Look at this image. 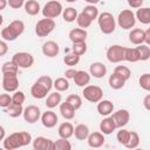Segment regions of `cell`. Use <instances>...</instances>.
<instances>
[{
	"label": "cell",
	"instance_id": "6da1fadb",
	"mask_svg": "<svg viewBox=\"0 0 150 150\" xmlns=\"http://www.w3.org/2000/svg\"><path fill=\"white\" fill-rule=\"evenodd\" d=\"M32 135L27 131H16L13 132L11 135H8L4 141H2V145L6 150H15L22 146L28 145L29 143H32Z\"/></svg>",
	"mask_w": 150,
	"mask_h": 150
},
{
	"label": "cell",
	"instance_id": "7a4b0ae2",
	"mask_svg": "<svg viewBox=\"0 0 150 150\" xmlns=\"http://www.w3.org/2000/svg\"><path fill=\"white\" fill-rule=\"evenodd\" d=\"M53 87H54V81L52 80V77L48 75H42L32 86L30 94L34 98L41 100V98L47 97V94H49Z\"/></svg>",
	"mask_w": 150,
	"mask_h": 150
},
{
	"label": "cell",
	"instance_id": "3957f363",
	"mask_svg": "<svg viewBox=\"0 0 150 150\" xmlns=\"http://www.w3.org/2000/svg\"><path fill=\"white\" fill-rule=\"evenodd\" d=\"M25 30V23L21 20H14L1 29V39L5 41H14Z\"/></svg>",
	"mask_w": 150,
	"mask_h": 150
},
{
	"label": "cell",
	"instance_id": "277c9868",
	"mask_svg": "<svg viewBox=\"0 0 150 150\" xmlns=\"http://www.w3.org/2000/svg\"><path fill=\"white\" fill-rule=\"evenodd\" d=\"M97 22H98V27L101 29V32L103 34H111L114 33L115 28H116V21L115 18L112 16L111 13L109 12H103L98 15L97 18Z\"/></svg>",
	"mask_w": 150,
	"mask_h": 150
},
{
	"label": "cell",
	"instance_id": "5b68a950",
	"mask_svg": "<svg viewBox=\"0 0 150 150\" xmlns=\"http://www.w3.org/2000/svg\"><path fill=\"white\" fill-rule=\"evenodd\" d=\"M55 29V21L54 19H41L35 25V34L39 38H46L48 36L53 30Z\"/></svg>",
	"mask_w": 150,
	"mask_h": 150
},
{
	"label": "cell",
	"instance_id": "8992f818",
	"mask_svg": "<svg viewBox=\"0 0 150 150\" xmlns=\"http://www.w3.org/2000/svg\"><path fill=\"white\" fill-rule=\"evenodd\" d=\"M117 23L123 29H131L136 23V15L131 9H123L118 13Z\"/></svg>",
	"mask_w": 150,
	"mask_h": 150
},
{
	"label": "cell",
	"instance_id": "52a82bcc",
	"mask_svg": "<svg viewBox=\"0 0 150 150\" xmlns=\"http://www.w3.org/2000/svg\"><path fill=\"white\" fill-rule=\"evenodd\" d=\"M82 94H83V97L91 103H98L103 97L102 88L98 86H93V84H88L83 87Z\"/></svg>",
	"mask_w": 150,
	"mask_h": 150
},
{
	"label": "cell",
	"instance_id": "ba28073f",
	"mask_svg": "<svg viewBox=\"0 0 150 150\" xmlns=\"http://www.w3.org/2000/svg\"><path fill=\"white\" fill-rule=\"evenodd\" d=\"M63 12V8H62V5L61 2L56 1V0H50L48 1L43 8H42V14L45 18H48V19H55L57 16H60Z\"/></svg>",
	"mask_w": 150,
	"mask_h": 150
},
{
	"label": "cell",
	"instance_id": "9c48e42d",
	"mask_svg": "<svg viewBox=\"0 0 150 150\" xmlns=\"http://www.w3.org/2000/svg\"><path fill=\"white\" fill-rule=\"evenodd\" d=\"M125 47L121 45H112L107 49V59L111 63H120L124 61Z\"/></svg>",
	"mask_w": 150,
	"mask_h": 150
},
{
	"label": "cell",
	"instance_id": "30bf717a",
	"mask_svg": "<svg viewBox=\"0 0 150 150\" xmlns=\"http://www.w3.org/2000/svg\"><path fill=\"white\" fill-rule=\"evenodd\" d=\"M12 61L19 68L27 69V68H30L33 66V63H34V56L30 53H27V52H19V53H15L13 55Z\"/></svg>",
	"mask_w": 150,
	"mask_h": 150
},
{
	"label": "cell",
	"instance_id": "8fae6325",
	"mask_svg": "<svg viewBox=\"0 0 150 150\" xmlns=\"http://www.w3.org/2000/svg\"><path fill=\"white\" fill-rule=\"evenodd\" d=\"M2 88L8 93L16 91L19 88L18 74H2Z\"/></svg>",
	"mask_w": 150,
	"mask_h": 150
},
{
	"label": "cell",
	"instance_id": "7c38bea8",
	"mask_svg": "<svg viewBox=\"0 0 150 150\" xmlns=\"http://www.w3.org/2000/svg\"><path fill=\"white\" fill-rule=\"evenodd\" d=\"M23 120L29 123V124H33L35 122H38L40 118H41V110L38 105H34V104H30L28 107H26L23 109Z\"/></svg>",
	"mask_w": 150,
	"mask_h": 150
},
{
	"label": "cell",
	"instance_id": "4fadbf2b",
	"mask_svg": "<svg viewBox=\"0 0 150 150\" xmlns=\"http://www.w3.org/2000/svg\"><path fill=\"white\" fill-rule=\"evenodd\" d=\"M112 118L115 120L117 128H123L128 124L130 120V112L127 109H118L117 111L112 114Z\"/></svg>",
	"mask_w": 150,
	"mask_h": 150
},
{
	"label": "cell",
	"instance_id": "5bb4252c",
	"mask_svg": "<svg viewBox=\"0 0 150 150\" xmlns=\"http://www.w3.org/2000/svg\"><path fill=\"white\" fill-rule=\"evenodd\" d=\"M32 144L35 150H53L54 149V142L43 136H39L34 138Z\"/></svg>",
	"mask_w": 150,
	"mask_h": 150
},
{
	"label": "cell",
	"instance_id": "9a60e30c",
	"mask_svg": "<svg viewBox=\"0 0 150 150\" xmlns=\"http://www.w3.org/2000/svg\"><path fill=\"white\" fill-rule=\"evenodd\" d=\"M59 52H60V47L55 41L49 40L42 45V54L47 57H50V59L55 57V56H57Z\"/></svg>",
	"mask_w": 150,
	"mask_h": 150
},
{
	"label": "cell",
	"instance_id": "2e32d148",
	"mask_svg": "<svg viewBox=\"0 0 150 150\" xmlns=\"http://www.w3.org/2000/svg\"><path fill=\"white\" fill-rule=\"evenodd\" d=\"M41 123L45 128H54L57 123V115L53 110H47L41 115Z\"/></svg>",
	"mask_w": 150,
	"mask_h": 150
},
{
	"label": "cell",
	"instance_id": "e0dca14e",
	"mask_svg": "<svg viewBox=\"0 0 150 150\" xmlns=\"http://www.w3.org/2000/svg\"><path fill=\"white\" fill-rule=\"evenodd\" d=\"M87 142H88V145L90 148H101L105 142L104 134L101 132V131L91 132V134H89V136L87 138Z\"/></svg>",
	"mask_w": 150,
	"mask_h": 150
},
{
	"label": "cell",
	"instance_id": "ac0fdd59",
	"mask_svg": "<svg viewBox=\"0 0 150 150\" xmlns=\"http://www.w3.org/2000/svg\"><path fill=\"white\" fill-rule=\"evenodd\" d=\"M115 129H117V127L112 116H107L100 123V131L103 132L104 135H110L112 131H115Z\"/></svg>",
	"mask_w": 150,
	"mask_h": 150
},
{
	"label": "cell",
	"instance_id": "d6986e66",
	"mask_svg": "<svg viewBox=\"0 0 150 150\" xmlns=\"http://www.w3.org/2000/svg\"><path fill=\"white\" fill-rule=\"evenodd\" d=\"M89 73L95 79H102L107 74V67L102 62H94L89 67Z\"/></svg>",
	"mask_w": 150,
	"mask_h": 150
},
{
	"label": "cell",
	"instance_id": "ffe728a7",
	"mask_svg": "<svg viewBox=\"0 0 150 150\" xmlns=\"http://www.w3.org/2000/svg\"><path fill=\"white\" fill-rule=\"evenodd\" d=\"M87 35H88V33H87V30L83 29V28H73V29L69 32V34H68L69 40H70L73 43L86 41Z\"/></svg>",
	"mask_w": 150,
	"mask_h": 150
},
{
	"label": "cell",
	"instance_id": "44dd1931",
	"mask_svg": "<svg viewBox=\"0 0 150 150\" xmlns=\"http://www.w3.org/2000/svg\"><path fill=\"white\" fill-rule=\"evenodd\" d=\"M129 40L131 43L138 46V45H142L145 40V30L141 29V28H135V29H131L130 33H129Z\"/></svg>",
	"mask_w": 150,
	"mask_h": 150
},
{
	"label": "cell",
	"instance_id": "7402d4cb",
	"mask_svg": "<svg viewBox=\"0 0 150 150\" xmlns=\"http://www.w3.org/2000/svg\"><path fill=\"white\" fill-rule=\"evenodd\" d=\"M90 73H87L84 70H77L73 80L77 87H86L90 82Z\"/></svg>",
	"mask_w": 150,
	"mask_h": 150
},
{
	"label": "cell",
	"instance_id": "603a6c76",
	"mask_svg": "<svg viewBox=\"0 0 150 150\" xmlns=\"http://www.w3.org/2000/svg\"><path fill=\"white\" fill-rule=\"evenodd\" d=\"M97 111L102 116H109L114 111V104L109 100H101L97 103Z\"/></svg>",
	"mask_w": 150,
	"mask_h": 150
},
{
	"label": "cell",
	"instance_id": "cb8c5ba5",
	"mask_svg": "<svg viewBox=\"0 0 150 150\" xmlns=\"http://www.w3.org/2000/svg\"><path fill=\"white\" fill-rule=\"evenodd\" d=\"M61 101H62V96H61L60 91L55 90L54 93H50L47 96V98H46V107L49 108V109L56 108L57 105L61 104Z\"/></svg>",
	"mask_w": 150,
	"mask_h": 150
},
{
	"label": "cell",
	"instance_id": "d4e9b609",
	"mask_svg": "<svg viewBox=\"0 0 150 150\" xmlns=\"http://www.w3.org/2000/svg\"><path fill=\"white\" fill-rule=\"evenodd\" d=\"M74 127L70 122H63L59 125V129H57V132H59V136L60 137H63V138H70L73 135H74Z\"/></svg>",
	"mask_w": 150,
	"mask_h": 150
},
{
	"label": "cell",
	"instance_id": "484cf974",
	"mask_svg": "<svg viewBox=\"0 0 150 150\" xmlns=\"http://www.w3.org/2000/svg\"><path fill=\"white\" fill-rule=\"evenodd\" d=\"M136 19L143 23V25H149L150 23V7H139L137 8V12L135 13Z\"/></svg>",
	"mask_w": 150,
	"mask_h": 150
},
{
	"label": "cell",
	"instance_id": "4316f807",
	"mask_svg": "<svg viewBox=\"0 0 150 150\" xmlns=\"http://www.w3.org/2000/svg\"><path fill=\"white\" fill-rule=\"evenodd\" d=\"M108 82H109L110 88H112V89H115V90H118V89H121V88L124 87V84H125L127 81H125L122 76H120L118 74L112 73V74L109 76Z\"/></svg>",
	"mask_w": 150,
	"mask_h": 150
},
{
	"label": "cell",
	"instance_id": "83f0119b",
	"mask_svg": "<svg viewBox=\"0 0 150 150\" xmlns=\"http://www.w3.org/2000/svg\"><path fill=\"white\" fill-rule=\"evenodd\" d=\"M25 12L28 14V15H36L40 13L41 11V7H40V4L36 1V0H27L25 2Z\"/></svg>",
	"mask_w": 150,
	"mask_h": 150
},
{
	"label": "cell",
	"instance_id": "f1b7e54d",
	"mask_svg": "<svg viewBox=\"0 0 150 150\" xmlns=\"http://www.w3.org/2000/svg\"><path fill=\"white\" fill-rule=\"evenodd\" d=\"M75 111L76 110L66 101L60 104V112L64 120H73L75 116Z\"/></svg>",
	"mask_w": 150,
	"mask_h": 150
},
{
	"label": "cell",
	"instance_id": "f546056e",
	"mask_svg": "<svg viewBox=\"0 0 150 150\" xmlns=\"http://www.w3.org/2000/svg\"><path fill=\"white\" fill-rule=\"evenodd\" d=\"M89 128H88V125H86V124H77L76 127H75V129H74V135H75V138L76 139H79V141H84V139H87L88 138V136H89Z\"/></svg>",
	"mask_w": 150,
	"mask_h": 150
},
{
	"label": "cell",
	"instance_id": "4dcf8cb0",
	"mask_svg": "<svg viewBox=\"0 0 150 150\" xmlns=\"http://www.w3.org/2000/svg\"><path fill=\"white\" fill-rule=\"evenodd\" d=\"M6 112L8 114L9 117H13V118H16L19 116H21L23 114V108H22V104H15L12 102V104L6 108Z\"/></svg>",
	"mask_w": 150,
	"mask_h": 150
},
{
	"label": "cell",
	"instance_id": "1f68e13d",
	"mask_svg": "<svg viewBox=\"0 0 150 150\" xmlns=\"http://www.w3.org/2000/svg\"><path fill=\"white\" fill-rule=\"evenodd\" d=\"M124 61L128 62H137L139 60V53L137 48H127L125 47V53H124Z\"/></svg>",
	"mask_w": 150,
	"mask_h": 150
},
{
	"label": "cell",
	"instance_id": "d6a6232c",
	"mask_svg": "<svg viewBox=\"0 0 150 150\" xmlns=\"http://www.w3.org/2000/svg\"><path fill=\"white\" fill-rule=\"evenodd\" d=\"M77 11L74 8V7H67L66 9H63L62 12V18L66 22H73L77 19Z\"/></svg>",
	"mask_w": 150,
	"mask_h": 150
},
{
	"label": "cell",
	"instance_id": "836d02e7",
	"mask_svg": "<svg viewBox=\"0 0 150 150\" xmlns=\"http://www.w3.org/2000/svg\"><path fill=\"white\" fill-rule=\"evenodd\" d=\"M54 88L55 90L62 93V91H66L69 89V81L67 77H57L55 81H54Z\"/></svg>",
	"mask_w": 150,
	"mask_h": 150
},
{
	"label": "cell",
	"instance_id": "e575fe53",
	"mask_svg": "<svg viewBox=\"0 0 150 150\" xmlns=\"http://www.w3.org/2000/svg\"><path fill=\"white\" fill-rule=\"evenodd\" d=\"M66 102H68L75 110H77V109H80L82 107V98H81V96H79L76 94L68 95L67 98H66Z\"/></svg>",
	"mask_w": 150,
	"mask_h": 150
},
{
	"label": "cell",
	"instance_id": "d590c367",
	"mask_svg": "<svg viewBox=\"0 0 150 150\" xmlns=\"http://www.w3.org/2000/svg\"><path fill=\"white\" fill-rule=\"evenodd\" d=\"M76 22H77V25H79V27H80V28H83V29H86V28L90 27V25H91L93 20H91L89 16H87V15H86L83 12H81V13L77 15Z\"/></svg>",
	"mask_w": 150,
	"mask_h": 150
},
{
	"label": "cell",
	"instance_id": "8d00e7d4",
	"mask_svg": "<svg viewBox=\"0 0 150 150\" xmlns=\"http://www.w3.org/2000/svg\"><path fill=\"white\" fill-rule=\"evenodd\" d=\"M116 138L120 144L122 145H127V143L129 142V138H130V131L127 130V129H123V128H120V130L117 131V135H116Z\"/></svg>",
	"mask_w": 150,
	"mask_h": 150
},
{
	"label": "cell",
	"instance_id": "74e56055",
	"mask_svg": "<svg viewBox=\"0 0 150 150\" xmlns=\"http://www.w3.org/2000/svg\"><path fill=\"white\" fill-rule=\"evenodd\" d=\"M70 149H71V144L69 143L68 138L60 137L59 139H56L54 142V149L53 150H70Z\"/></svg>",
	"mask_w": 150,
	"mask_h": 150
},
{
	"label": "cell",
	"instance_id": "f35d334b",
	"mask_svg": "<svg viewBox=\"0 0 150 150\" xmlns=\"http://www.w3.org/2000/svg\"><path fill=\"white\" fill-rule=\"evenodd\" d=\"M18 70H19V67L12 60L5 62L2 64V67H1L2 74H18Z\"/></svg>",
	"mask_w": 150,
	"mask_h": 150
},
{
	"label": "cell",
	"instance_id": "ab89813d",
	"mask_svg": "<svg viewBox=\"0 0 150 150\" xmlns=\"http://www.w3.org/2000/svg\"><path fill=\"white\" fill-rule=\"evenodd\" d=\"M82 12H83L87 16H89L93 21H94L95 19H97L98 15H100L98 9H97V7H96L95 5H88V6H86V7L82 9Z\"/></svg>",
	"mask_w": 150,
	"mask_h": 150
},
{
	"label": "cell",
	"instance_id": "60d3db41",
	"mask_svg": "<svg viewBox=\"0 0 150 150\" xmlns=\"http://www.w3.org/2000/svg\"><path fill=\"white\" fill-rule=\"evenodd\" d=\"M138 49V53H139V60L141 61H146L150 59V47L148 45H138L136 47Z\"/></svg>",
	"mask_w": 150,
	"mask_h": 150
},
{
	"label": "cell",
	"instance_id": "b9f144b4",
	"mask_svg": "<svg viewBox=\"0 0 150 150\" xmlns=\"http://www.w3.org/2000/svg\"><path fill=\"white\" fill-rule=\"evenodd\" d=\"M139 135L136 132V131H130V138H129V142L127 143L125 148L128 149H135L139 145Z\"/></svg>",
	"mask_w": 150,
	"mask_h": 150
},
{
	"label": "cell",
	"instance_id": "7bdbcfd3",
	"mask_svg": "<svg viewBox=\"0 0 150 150\" xmlns=\"http://www.w3.org/2000/svg\"><path fill=\"white\" fill-rule=\"evenodd\" d=\"M114 73H116L120 76H122L125 81H128L130 79V76H131V71L127 66H116L115 69H114Z\"/></svg>",
	"mask_w": 150,
	"mask_h": 150
},
{
	"label": "cell",
	"instance_id": "ee69618b",
	"mask_svg": "<svg viewBox=\"0 0 150 150\" xmlns=\"http://www.w3.org/2000/svg\"><path fill=\"white\" fill-rule=\"evenodd\" d=\"M63 62L67 64V66H70V67H73V66H76L79 62H80V56L77 55V54H75V53H69V54H67L64 57H63Z\"/></svg>",
	"mask_w": 150,
	"mask_h": 150
},
{
	"label": "cell",
	"instance_id": "f6af8a7d",
	"mask_svg": "<svg viewBox=\"0 0 150 150\" xmlns=\"http://www.w3.org/2000/svg\"><path fill=\"white\" fill-rule=\"evenodd\" d=\"M71 52L77 54L79 56L83 55L86 52H87V43L86 41L83 42H76V43H73V47H71Z\"/></svg>",
	"mask_w": 150,
	"mask_h": 150
},
{
	"label": "cell",
	"instance_id": "bcb514c9",
	"mask_svg": "<svg viewBox=\"0 0 150 150\" xmlns=\"http://www.w3.org/2000/svg\"><path fill=\"white\" fill-rule=\"evenodd\" d=\"M138 83L141 86L142 89L146 90L150 93V74L149 73H145V74H142L139 80H138Z\"/></svg>",
	"mask_w": 150,
	"mask_h": 150
},
{
	"label": "cell",
	"instance_id": "7dc6e473",
	"mask_svg": "<svg viewBox=\"0 0 150 150\" xmlns=\"http://www.w3.org/2000/svg\"><path fill=\"white\" fill-rule=\"evenodd\" d=\"M26 100V96H25V93L21 91V90H16L14 91V94L12 95V102L15 103V104H22Z\"/></svg>",
	"mask_w": 150,
	"mask_h": 150
},
{
	"label": "cell",
	"instance_id": "c3c4849f",
	"mask_svg": "<svg viewBox=\"0 0 150 150\" xmlns=\"http://www.w3.org/2000/svg\"><path fill=\"white\" fill-rule=\"evenodd\" d=\"M12 104V96L8 94H1L0 95V107L6 109Z\"/></svg>",
	"mask_w": 150,
	"mask_h": 150
},
{
	"label": "cell",
	"instance_id": "681fc988",
	"mask_svg": "<svg viewBox=\"0 0 150 150\" xmlns=\"http://www.w3.org/2000/svg\"><path fill=\"white\" fill-rule=\"evenodd\" d=\"M8 1V5H9V7L11 8H13V9H19V8H21L22 6H25V0H7Z\"/></svg>",
	"mask_w": 150,
	"mask_h": 150
},
{
	"label": "cell",
	"instance_id": "f907efd6",
	"mask_svg": "<svg viewBox=\"0 0 150 150\" xmlns=\"http://www.w3.org/2000/svg\"><path fill=\"white\" fill-rule=\"evenodd\" d=\"M131 8H139L143 5V0H127Z\"/></svg>",
	"mask_w": 150,
	"mask_h": 150
},
{
	"label": "cell",
	"instance_id": "816d5d0a",
	"mask_svg": "<svg viewBox=\"0 0 150 150\" xmlns=\"http://www.w3.org/2000/svg\"><path fill=\"white\" fill-rule=\"evenodd\" d=\"M8 50V46H7V42L5 40H1L0 41V56H4Z\"/></svg>",
	"mask_w": 150,
	"mask_h": 150
},
{
	"label": "cell",
	"instance_id": "f5cc1de1",
	"mask_svg": "<svg viewBox=\"0 0 150 150\" xmlns=\"http://www.w3.org/2000/svg\"><path fill=\"white\" fill-rule=\"evenodd\" d=\"M76 69H74V68H69V69H67L66 71H64V76L69 80V79H74V76H75V74H76Z\"/></svg>",
	"mask_w": 150,
	"mask_h": 150
},
{
	"label": "cell",
	"instance_id": "db71d44e",
	"mask_svg": "<svg viewBox=\"0 0 150 150\" xmlns=\"http://www.w3.org/2000/svg\"><path fill=\"white\" fill-rule=\"evenodd\" d=\"M143 105H144V108H145L146 110L150 111V94H148V95L143 98Z\"/></svg>",
	"mask_w": 150,
	"mask_h": 150
},
{
	"label": "cell",
	"instance_id": "11a10c76",
	"mask_svg": "<svg viewBox=\"0 0 150 150\" xmlns=\"http://www.w3.org/2000/svg\"><path fill=\"white\" fill-rule=\"evenodd\" d=\"M144 42H145L148 46H150V28H148V29L145 30V40H144Z\"/></svg>",
	"mask_w": 150,
	"mask_h": 150
},
{
	"label": "cell",
	"instance_id": "9f6ffc18",
	"mask_svg": "<svg viewBox=\"0 0 150 150\" xmlns=\"http://www.w3.org/2000/svg\"><path fill=\"white\" fill-rule=\"evenodd\" d=\"M6 137H5V128L1 125L0 127V141H4Z\"/></svg>",
	"mask_w": 150,
	"mask_h": 150
},
{
	"label": "cell",
	"instance_id": "6f0895ef",
	"mask_svg": "<svg viewBox=\"0 0 150 150\" xmlns=\"http://www.w3.org/2000/svg\"><path fill=\"white\" fill-rule=\"evenodd\" d=\"M8 4V1L7 0H0V11H2V9H5V7H6V5Z\"/></svg>",
	"mask_w": 150,
	"mask_h": 150
},
{
	"label": "cell",
	"instance_id": "680465c9",
	"mask_svg": "<svg viewBox=\"0 0 150 150\" xmlns=\"http://www.w3.org/2000/svg\"><path fill=\"white\" fill-rule=\"evenodd\" d=\"M86 2H88L89 5H95V4H97V2H100V0H84Z\"/></svg>",
	"mask_w": 150,
	"mask_h": 150
},
{
	"label": "cell",
	"instance_id": "91938a15",
	"mask_svg": "<svg viewBox=\"0 0 150 150\" xmlns=\"http://www.w3.org/2000/svg\"><path fill=\"white\" fill-rule=\"evenodd\" d=\"M67 2H75V1H77V0H66Z\"/></svg>",
	"mask_w": 150,
	"mask_h": 150
}]
</instances>
